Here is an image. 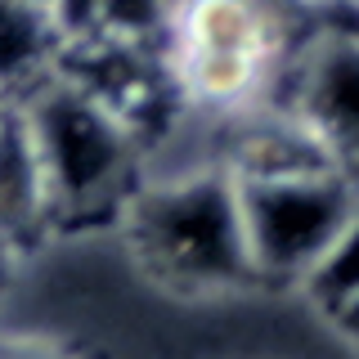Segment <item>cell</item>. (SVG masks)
Segmentation results:
<instances>
[{
  "instance_id": "6da1fadb",
  "label": "cell",
  "mask_w": 359,
  "mask_h": 359,
  "mask_svg": "<svg viewBox=\"0 0 359 359\" xmlns=\"http://www.w3.org/2000/svg\"><path fill=\"white\" fill-rule=\"evenodd\" d=\"M144 274L171 292H238L256 287L243 243L233 171L211 162L180 166L175 175H144L117 211Z\"/></svg>"
},
{
  "instance_id": "7a4b0ae2",
  "label": "cell",
  "mask_w": 359,
  "mask_h": 359,
  "mask_svg": "<svg viewBox=\"0 0 359 359\" xmlns=\"http://www.w3.org/2000/svg\"><path fill=\"white\" fill-rule=\"evenodd\" d=\"M14 108L36 149L50 220H99L126 207L144 180V140L99 90L54 67Z\"/></svg>"
},
{
  "instance_id": "3957f363",
  "label": "cell",
  "mask_w": 359,
  "mask_h": 359,
  "mask_svg": "<svg viewBox=\"0 0 359 359\" xmlns=\"http://www.w3.org/2000/svg\"><path fill=\"white\" fill-rule=\"evenodd\" d=\"M297 14L269 0H175L162 32V63L180 104L207 117H238L274 95L278 67L301 36Z\"/></svg>"
},
{
  "instance_id": "277c9868",
  "label": "cell",
  "mask_w": 359,
  "mask_h": 359,
  "mask_svg": "<svg viewBox=\"0 0 359 359\" xmlns=\"http://www.w3.org/2000/svg\"><path fill=\"white\" fill-rule=\"evenodd\" d=\"M233 184H238L243 243L256 287H301V278L319 265V256L332 247L359 202V180L337 166L233 175Z\"/></svg>"
},
{
  "instance_id": "5b68a950",
  "label": "cell",
  "mask_w": 359,
  "mask_h": 359,
  "mask_svg": "<svg viewBox=\"0 0 359 359\" xmlns=\"http://www.w3.org/2000/svg\"><path fill=\"white\" fill-rule=\"evenodd\" d=\"M278 104L337 171L359 180V22H314L278 67Z\"/></svg>"
},
{
  "instance_id": "8992f818",
  "label": "cell",
  "mask_w": 359,
  "mask_h": 359,
  "mask_svg": "<svg viewBox=\"0 0 359 359\" xmlns=\"http://www.w3.org/2000/svg\"><path fill=\"white\" fill-rule=\"evenodd\" d=\"M50 224V194L14 104H0V247L22 243Z\"/></svg>"
},
{
  "instance_id": "52a82bcc",
  "label": "cell",
  "mask_w": 359,
  "mask_h": 359,
  "mask_svg": "<svg viewBox=\"0 0 359 359\" xmlns=\"http://www.w3.org/2000/svg\"><path fill=\"white\" fill-rule=\"evenodd\" d=\"M63 59V36L50 9L0 0V104H14Z\"/></svg>"
},
{
  "instance_id": "ba28073f",
  "label": "cell",
  "mask_w": 359,
  "mask_h": 359,
  "mask_svg": "<svg viewBox=\"0 0 359 359\" xmlns=\"http://www.w3.org/2000/svg\"><path fill=\"white\" fill-rule=\"evenodd\" d=\"M301 292H306L323 314L341 310L346 301L359 297V202H355L351 220L341 224V233L332 238V247L319 256V265L301 278Z\"/></svg>"
},
{
  "instance_id": "9c48e42d",
  "label": "cell",
  "mask_w": 359,
  "mask_h": 359,
  "mask_svg": "<svg viewBox=\"0 0 359 359\" xmlns=\"http://www.w3.org/2000/svg\"><path fill=\"white\" fill-rule=\"evenodd\" d=\"M175 0H99L95 36L90 41H117V45H162L166 18ZM81 45V41H76Z\"/></svg>"
},
{
  "instance_id": "30bf717a",
  "label": "cell",
  "mask_w": 359,
  "mask_h": 359,
  "mask_svg": "<svg viewBox=\"0 0 359 359\" xmlns=\"http://www.w3.org/2000/svg\"><path fill=\"white\" fill-rule=\"evenodd\" d=\"M95 14H99V0H54L50 18H54V27H59V36H63V50L95 36Z\"/></svg>"
},
{
  "instance_id": "8fae6325",
  "label": "cell",
  "mask_w": 359,
  "mask_h": 359,
  "mask_svg": "<svg viewBox=\"0 0 359 359\" xmlns=\"http://www.w3.org/2000/svg\"><path fill=\"white\" fill-rule=\"evenodd\" d=\"M0 359H72L63 346L27 332H0Z\"/></svg>"
},
{
  "instance_id": "7c38bea8",
  "label": "cell",
  "mask_w": 359,
  "mask_h": 359,
  "mask_svg": "<svg viewBox=\"0 0 359 359\" xmlns=\"http://www.w3.org/2000/svg\"><path fill=\"white\" fill-rule=\"evenodd\" d=\"M328 319H332V328L346 337V346H351V351H359V297L346 301L341 310H332Z\"/></svg>"
},
{
  "instance_id": "4fadbf2b",
  "label": "cell",
  "mask_w": 359,
  "mask_h": 359,
  "mask_svg": "<svg viewBox=\"0 0 359 359\" xmlns=\"http://www.w3.org/2000/svg\"><path fill=\"white\" fill-rule=\"evenodd\" d=\"M297 5H301V14H310V18L328 14V9H346V14L359 18V0H297Z\"/></svg>"
},
{
  "instance_id": "5bb4252c",
  "label": "cell",
  "mask_w": 359,
  "mask_h": 359,
  "mask_svg": "<svg viewBox=\"0 0 359 359\" xmlns=\"http://www.w3.org/2000/svg\"><path fill=\"white\" fill-rule=\"evenodd\" d=\"M269 5H278V9H287V14H297V18H306V14H301V5H297V0H269Z\"/></svg>"
},
{
  "instance_id": "9a60e30c",
  "label": "cell",
  "mask_w": 359,
  "mask_h": 359,
  "mask_svg": "<svg viewBox=\"0 0 359 359\" xmlns=\"http://www.w3.org/2000/svg\"><path fill=\"white\" fill-rule=\"evenodd\" d=\"M27 5H41V9H50V5H54V0H27Z\"/></svg>"
}]
</instances>
